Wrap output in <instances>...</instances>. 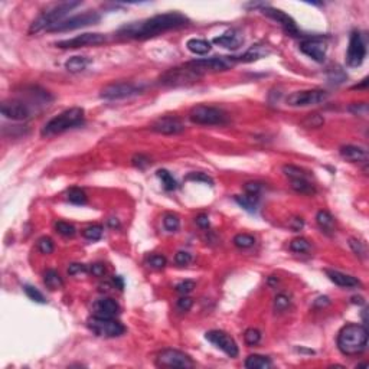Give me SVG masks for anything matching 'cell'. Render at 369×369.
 Segmentation results:
<instances>
[{"instance_id":"cell-1","label":"cell","mask_w":369,"mask_h":369,"mask_svg":"<svg viewBox=\"0 0 369 369\" xmlns=\"http://www.w3.org/2000/svg\"><path fill=\"white\" fill-rule=\"evenodd\" d=\"M189 25V19L179 12L156 15L138 22H131L122 26L117 35L125 39H149L172 29H181Z\"/></svg>"},{"instance_id":"cell-2","label":"cell","mask_w":369,"mask_h":369,"mask_svg":"<svg viewBox=\"0 0 369 369\" xmlns=\"http://www.w3.org/2000/svg\"><path fill=\"white\" fill-rule=\"evenodd\" d=\"M368 345V330L362 324L351 323L340 329L338 335V348L346 356L361 355Z\"/></svg>"},{"instance_id":"cell-3","label":"cell","mask_w":369,"mask_h":369,"mask_svg":"<svg viewBox=\"0 0 369 369\" xmlns=\"http://www.w3.org/2000/svg\"><path fill=\"white\" fill-rule=\"evenodd\" d=\"M81 1H62V3H58L49 9H46L45 12H42L31 25L29 28V33H38L44 29H49L52 28L54 25L60 23L63 20V16L71 12L74 7L79 6Z\"/></svg>"},{"instance_id":"cell-4","label":"cell","mask_w":369,"mask_h":369,"mask_svg":"<svg viewBox=\"0 0 369 369\" xmlns=\"http://www.w3.org/2000/svg\"><path fill=\"white\" fill-rule=\"evenodd\" d=\"M84 122V110L79 107H74L69 110H65L60 116L51 119L48 123L44 125L41 134L42 136H55V134H61L63 131L77 127Z\"/></svg>"},{"instance_id":"cell-5","label":"cell","mask_w":369,"mask_h":369,"mask_svg":"<svg viewBox=\"0 0 369 369\" xmlns=\"http://www.w3.org/2000/svg\"><path fill=\"white\" fill-rule=\"evenodd\" d=\"M238 62L237 57H214V58H203V60H195V61L184 63L189 69H192L199 77L208 74V72H222L230 69L231 66Z\"/></svg>"},{"instance_id":"cell-6","label":"cell","mask_w":369,"mask_h":369,"mask_svg":"<svg viewBox=\"0 0 369 369\" xmlns=\"http://www.w3.org/2000/svg\"><path fill=\"white\" fill-rule=\"evenodd\" d=\"M87 324L92 333L101 338H119L125 332V327L114 317L92 316L87 320Z\"/></svg>"},{"instance_id":"cell-7","label":"cell","mask_w":369,"mask_h":369,"mask_svg":"<svg viewBox=\"0 0 369 369\" xmlns=\"http://www.w3.org/2000/svg\"><path fill=\"white\" fill-rule=\"evenodd\" d=\"M189 120L195 124L203 125H218L227 123V113L218 107L211 106H196L189 113Z\"/></svg>"},{"instance_id":"cell-8","label":"cell","mask_w":369,"mask_h":369,"mask_svg":"<svg viewBox=\"0 0 369 369\" xmlns=\"http://www.w3.org/2000/svg\"><path fill=\"white\" fill-rule=\"evenodd\" d=\"M100 15L97 12H85L81 15H75L69 19H63L62 22L54 25L52 28L48 29V32H68V31H74V29H79V28H85L90 25H95L97 22H100Z\"/></svg>"},{"instance_id":"cell-9","label":"cell","mask_w":369,"mask_h":369,"mask_svg":"<svg viewBox=\"0 0 369 369\" xmlns=\"http://www.w3.org/2000/svg\"><path fill=\"white\" fill-rule=\"evenodd\" d=\"M156 365L162 368H193L195 362L189 355L178 349H165L156 358Z\"/></svg>"},{"instance_id":"cell-10","label":"cell","mask_w":369,"mask_h":369,"mask_svg":"<svg viewBox=\"0 0 369 369\" xmlns=\"http://www.w3.org/2000/svg\"><path fill=\"white\" fill-rule=\"evenodd\" d=\"M327 92L323 90H305V91H296L287 97V104L292 107H308V106H317L326 101Z\"/></svg>"},{"instance_id":"cell-11","label":"cell","mask_w":369,"mask_h":369,"mask_svg":"<svg viewBox=\"0 0 369 369\" xmlns=\"http://www.w3.org/2000/svg\"><path fill=\"white\" fill-rule=\"evenodd\" d=\"M141 88L138 85H134L131 82H113L106 85L101 90V98L103 100H123V98H128L133 97L136 94H140Z\"/></svg>"},{"instance_id":"cell-12","label":"cell","mask_w":369,"mask_h":369,"mask_svg":"<svg viewBox=\"0 0 369 369\" xmlns=\"http://www.w3.org/2000/svg\"><path fill=\"white\" fill-rule=\"evenodd\" d=\"M106 41H107V38L103 33H97V32L90 33L88 32V33H82V35H78L71 39L60 41L55 44V46L61 48V49H77V48H84V46H98V45L104 44Z\"/></svg>"},{"instance_id":"cell-13","label":"cell","mask_w":369,"mask_h":369,"mask_svg":"<svg viewBox=\"0 0 369 369\" xmlns=\"http://www.w3.org/2000/svg\"><path fill=\"white\" fill-rule=\"evenodd\" d=\"M367 57V45L365 41L362 38V35L355 31L351 33L349 38V46H348V52H346V63L352 68H356L359 65H362V62Z\"/></svg>"},{"instance_id":"cell-14","label":"cell","mask_w":369,"mask_h":369,"mask_svg":"<svg viewBox=\"0 0 369 369\" xmlns=\"http://www.w3.org/2000/svg\"><path fill=\"white\" fill-rule=\"evenodd\" d=\"M206 340H209L215 348H218L219 351H222L224 354H227L230 358H235L238 356V346L235 343V340L225 332L222 330H211L205 335Z\"/></svg>"},{"instance_id":"cell-15","label":"cell","mask_w":369,"mask_h":369,"mask_svg":"<svg viewBox=\"0 0 369 369\" xmlns=\"http://www.w3.org/2000/svg\"><path fill=\"white\" fill-rule=\"evenodd\" d=\"M261 12H262V15H265V16L271 17L273 20H276L277 23H280L281 28L290 36H299L300 35V31H299L294 19L292 16H289L286 12H283L280 9H276V7H271V6H267V4L261 6Z\"/></svg>"},{"instance_id":"cell-16","label":"cell","mask_w":369,"mask_h":369,"mask_svg":"<svg viewBox=\"0 0 369 369\" xmlns=\"http://www.w3.org/2000/svg\"><path fill=\"white\" fill-rule=\"evenodd\" d=\"M0 111L6 119L15 120V122H23L31 117V108L22 100L4 101L0 107Z\"/></svg>"},{"instance_id":"cell-17","label":"cell","mask_w":369,"mask_h":369,"mask_svg":"<svg viewBox=\"0 0 369 369\" xmlns=\"http://www.w3.org/2000/svg\"><path fill=\"white\" fill-rule=\"evenodd\" d=\"M300 51L305 55H308V58H311L313 61L322 63V62H324V60H326L327 45L320 38H308V39H305L300 44Z\"/></svg>"},{"instance_id":"cell-18","label":"cell","mask_w":369,"mask_h":369,"mask_svg":"<svg viewBox=\"0 0 369 369\" xmlns=\"http://www.w3.org/2000/svg\"><path fill=\"white\" fill-rule=\"evenodd\" d=\"M198 78H200V77L184 65V68H173V69L168 71L160 78V81H162V84H166V85H184V84H187V81L193 82Z\"/></svg>"},{"instance_id":"cell-19","label":"cell","mask_w":369,"mask_h":369,"mask_svg":"<svg viewBox=\"0 0 369 369\" xmlns=\"http://www.w3.org/2000/svg\"><path fill=\"white\" fill-rule=\"evenodd\" d=\"M152 130L159 133V134H166V136H172V134H179L184 130V123L181 122V119L173 117V116H168V117H162L159 120H156L152 124Z\"/></svg>"},{"instance_id":"cell-20","label":"cell","mask_w":369,"mask_h":369,"mask_svg":"<svg viewBox=\"0 0 369 369\" xmlns=\"http://www.w3.org/2000/svg\"><path fill=\"white\" fill-rule=\"evenodd\" d=\"M212 42L215 45H219V46L227 48V49H238L244 44V36L241 35L240 31L231 29V31L225 32L224 35H219V36L214 38Z\"/></svg>"},{"instance_id":"cell-21","label":"cell","mask_w":369,"mask_h":369,"mask_svg":"<svg viewBox=\"0 0 369 369\" xmlns=\"http://www.w3.org/2000/svg\"><path fill=\"white\" fill-rule=\"evenodd\" d=\"M120 313V306L113 299H100L94 303V316L114 317Z\"/></svg>"},{"instance_id":"cell-22","label":"cell","mask_w":369,"mask_h":369,"mask_svg":"<svg viewBox=\"0 0 369 369\" xmlns=\"http://www.w3.org/2000/svg\"><path fill=\"white\" fill-rule=\"evenodd\" d=\"M324 273L327 274L329 280L333 281L339 287L354 289V287H359L361 286V281L358 278L349 276V274H345V273H340V271H336V270H324Z\"/></svg>"},{"instance_id":"cell-23","label":"cell","mask_w":369,"mask_h":369,"mask_svg":"<svg viewBox=\"0 0 369 369\" xmlns=\"http://www.w3.org/2000/svg\"><path fill=\"white\" fill-rule=\"evenodd\" d=\"M340 156L352 163H367L368 162V152L358 146H343L340 147Z\"/></svg>"},{"instance_id":"cell-24","label":"cell","mask_w":369,"mask_h":369,"mask_svg":"<svg viewBox=\"0 0 369 369\" xmlns=\"http://www.w3.org/2000/svg\"><path fill=\"white\" fill-rule=\"evenodd\" d=\"M316 222L317 225L320 227V230L329 235L333 234L335 231V219L333 216L327 212V211H319L317 215H316Z\"/></svg>"},{"instance_id":"cell-25","label":"cell","mask_w":369,"mask_h":369,"mask_svg":"<svg viewBox=\"0 0 369 369\" xmlns=\"http://www.w3.org/2000/svg\"><path fill=\"white\" fill-rule=\"evenodd\" d=\"M268 54H270V51L264 45H254V46H251L246 51L243 57H240L237 60L241 62H254L257 61V60H261V58L267 57Z\"/></svg>"},{"instance_id":"cell-26","label":"cell","mask_w":369,"mask_h":369,"mask_svg":"<svg viewBox=\"0 0 369 369\" xmlns=\"http://www.w3.org/2000/svg\"><path fill=\"white\" fill-rule=\"evenodd\" d=\"M186 48L195 54V55H205L211 51V42L209 41H205V39H189L186 42Z\"/></svg>"},{"instance_id":"cell-27","label":"cell","mask_w":369,"mask_h":369,"mask_svg":"<svg viewBox=\"0 0 369 369\" xmlns=\"http://www.w3.org/2000/svg\"><path fill=\"white\" fill-rule=\"evenodd\" d=\"M246 368L248 369H268L271 368V359L262 355H249L246 359Z\"/></svg>"},{"instance_id":"cell-28","label":"cell","mask_w":369,"mask_h":369,"mask_svg":"<svg viewBox=\"0 0 369 369\" xmlns=\"http://www.w3.org/2000/svg\"><path fill=\"white\" fill-rule=\"evenodd\" d=\"M258 200H260V196L258 195H249V193H246L243 196L237 195L235 196V202L244 208L248 212H255L257 209V205H258Z\"/></svg>"},{"instance_id":"cell-29","label":"cell","mask_w":369,"mask_h":369,"mask_svg":"<svg viewBox=\"0 0 369 369\" xmlns=\"http://www.w3.org/2000/svg\"><path fill=\"white\" fill-rule=\"evenodd\" d=\"M44 281H45V284H46V287H48L49 290H58V289H61L62 286H63L62 277L58 274V271H55V270H48V271H45V274H44Z\"/></svg>"},{"instance_id":"cell-30","label":"cell","mask_w":369,"mask_h":369,"mask_svg":"<svg viewBox=\"0 0 369 369\" xmlns=\"http://www.w3.org/2000/svg\"><path fill=\"white\" fill-rule=\"evenodd\" d=\"M90 60L85 58V57H72L69 58L68 61L65 62V68L69 71V72H81L84 71L88 65H90Z\"/></svg>"},{"instance_id":"cell-31","label":"cell","mask_w":369,"mask_h":369,"mask_svg":"<svg viewBox=\"0 0 369 369\" xmlns=\"http://www.w3.org/2000/svg\"><path fill=\"white\" fill-rule=\"evenodd\" d=\"M66 199L74 203V205H85L87 200H88V196L87 193L79 189V187H71L68 192H66Z\"/></svg>"},{"instance_id":"cell-32","label":"cell","mask_w":369,"mask_h":369,"mask_svg":"<svg viewBox=\"0 0 369 369\" xmlns=\"http://www.w3.org/2000/svg\"><path fill=\"white\" fill-rule=\"evenodd\" d=\"M157 178L162 181V184L165 187V190H175L178 187V182L175 181V178L172 176L170 172H168L166 169H159L156 172Z\"/></svg>"},{"instance_id":"cell-33","label":"cell","mask_w":369,"mask_h":369,"mask_svg":"<svg viewBox=\"0 0 369 369\" xmlns=\"http://www.w3.org/2000/svg\"><path fill=\"white\" fill-rule=\"evenodd\" d=\"M292 187L302 195H313L316 190L313 187V184L308 182V179H293L292 181Z\"/></svg>"},{"instance_id":"cell-34","label":"cell","mask_w":369,"mask_h":369,"mask_svg":"<svg viewBox=\"0 0 369 369\" xmlns=\"http://www.w3.org/2000/svg\"><path fill=\"white\" fill-rule=\"evenodd\" d=\"M283 172L287 178H290L292 181L293 179H308V172L297 168V166H293V165H286L283 166Z\"/></svg>"},{"instance_id":"cell-35","label":"cell","mask_w":369,"mask_h":369,"mask_svg":"<svg viewBox=\"0 0 369 369\" xmlns=\"http://www.w3.org/2000/svg\"><path fill=\"white\" fill-rule=\"evenodd\" d=\"M163 227H165V230L169 231V232L178 231L179 227H181V219H179V216L175 215V214H166L165 218H163Z\"/></svg>"},{"instance_id":"cell-36","label":"cell","mask_w":369,"mask_h":369,"mask_svg":"<svg viewBox=\"0 0 369 369\" xmlns=\"http://www.w3.org/2000/svg\"><path fill=\"white\" fill-rule=\"evenodd\" d=\"M23 290H25V293H26V296L32 300V302H35V303H39V305H45L46 303V299H45V296L36 289V287H33V286H29V284H26L25 287H23Z\"/></svg>"},{"instance_id":"cell-37","label":"cell","mask_w":369,"mask_h":369,"mask_svg":"<svg viewBox=\"0 0 369 369\" xmlns=\"http://www.w3.org/2000/svg\"><path fill=\"white\" fill-rule=\"evenodd\" d=\"M55 230L57 232L62 235V237H66V238H72L75 234H77V230L72 224L69 222H63V221H58L55 224Z\"/></svg>"},{"instance_id":"cell-38","label":"cell","mask_w":369,"mask_h":369,"mask_svg":"<svg viewBox=\"0 0 369 369\" xmlns=\"http://www.w3.org/2000/svg\"><path fill=\"white\" fill-rule=\"evenodd\" d=\"M82 235H84V238H87L90 241H98L103 237V227L101 225H91L82 231Z\"/></svg>"},{"instance_id":"cell-39","label":"cell","mask_w":369,"mask_h":369,"mask_svg":"<svg viewBox=\"0 0 369 369\" xmlns=\"http://www.w3.org/2000/svg\"><path fill=\"white\" fill-rule=\"evenodd\" d=\"M254 244H255V238L249 234H238V235L234 237V246H238V248L246 249V248L252 246Z\"/></svg>"},{"instance_id":"cell-40","label":"cell","mask_w":369,"mask_h":369,"mask_svg":"<svg viewBox=\"0 0 369 369\" xmlns=\"http://www.w3.org/2000/svg\"><path fill=\"white\" fill-rule=\"evenodd\" d=\"M244 340L248 346H255L261 342V332L251 327V329H246V333H244Z\"/></svg>"},{"instance_id":"cell-41","label":"cell","mask_w":369,"mask_h":369,"mask_svg":"<svg viewBox=\"0 0 369 369\" xmlns=\"http://www.w3.org/2000/svg\"><path fill=\"white\" fill-rule=\"evenodd\" d=\"M290 249L294 251V252H299V254L308 252V249H310V243H308V240L303 238V237L294 238V240L290 243Z\"/></svg>"},{"instance_id":"cell-42","label":"cell","mask_w":369,"mask_h":369,"mask_svg":"<svg viewBox=\"0 0 369 369\" xmlns=\"http://www.w3.org/2000/svg\"><path fill=\"white\" fill-rule=\"evenodd\" d=\"M292 305V300H290V297L286 294V293H280V294H277L276 296V299H274V310L276 311H284V310H287L289 306Z\"/></svg>"},{"instance_id":"cell-43","label":"cell","mask_w":369,"mask_h":369,"mask_svg":"<svg viewBox=\"0 0 369 369\" xmlns=\"http://www.w3.org/2000/svg\"><path fill=\"white\" fill-rule=\"evenodd\" d=\"M54 241H52V238H49V237H42V238H39V241H38V249L42 252V254H52L54 252Z\"/></svg>"},{"instance_id":"cell-44","label":"cell","mask_w":369,"mask_h":369,"mask_svg":"<svg viewBox=\"0 0 369 369\" xmlns=\"http://www.w3.org/2000/svg\"><path fill=\"white\" fill-rule=\"evenodd\" d=\"M349 246H351L352 251H354L356 255H359L361 258H365V255H367V246H365L362 241H358V240H355V238H351V240H349Z\"/></svg>"},{"instance_id":"cell-45","label":"cell","mask_w":369,"mask_h":369,"mask_svg":"<svg viewBox=\"0 0 369 369\" xmlns=\"http://www.w3.org/2000/svg\"><path fill=\"white\" fill-rule=\"evenodd\" d=\"M324 123V119L319 114H311L308 116V119L303 120V125L305 127H308V128H316V127H320L322 124Z\"/></svg>"},{"instance_id":"cell-46","label":"cell","mask_w":369,"mask_h":369,"mask_svg":"<svg viewBox=\"0 0 369 369\" xmlns=\"http://www.w3.org/2000/svg\"><path fill=\"white\" fill-rule=\"evenodd\" d=\"M131 162H133V165H134L136 168H138V169H146V168L150 165V159H149L146 154H141V153L134 154L133 159H131Z\"/></svg>"},{"instance_id":"cell-47","label":"cell","mask_w":369,"mask_h":369,"mask_svg":"<svg viewBox=\"0 0 369 369\" xmlns=\"http://www.w3.org/2000/svg\"><path fill=\"white\" fill-rule=\"evenodd\" d=\"M176 292L178 293H181L182 296H186V294H189L193 289H195V281H192V280H184V281H181L179 284H176Z\"/></svg>"},{"instance_id":"cell-48","label":"cell","mask_w":369,"mask_h":369,"mask_svg":"<svg viewBox=\"0 0 369 369\" xmlns=\"http://www.w3.org/2000/svg\"><path fill=\"white\" fill-rule=\"evenodd\" d=\"M166 258L163 257V255H152L150 258H149V265L152 267V268H156V270H162V268H165V265H166Z\"/></svg>"},{"instance_id":"cell-49","label":"cell","mask_w":369,"mask_h":369,"mask_svg":"<svg viewBox=\"0 0 369 369\" xmlns=\"http://www.w3.org/2000/svg\"><path fill=\"white\" fill-rule=\"evenodd\" d=\"M186 181H193V182H203V184H214V181L208 176V175H205V173H189L187 176H186Z\"/></svg>"},{"instance_id":"cell-50","label":"cell","mask_w":369,"mask_h":369,"mask_svg":"<svg viewBox=\"0 0 369 369\" xmlns=\"http://www.w3.org/2000/svg\"><path fill=\"white\" fill-rule=\"evenodd\" d=\"M190 261H192V255H190L189 252H186V251H179V252H176V255H175V262H176L178 265H181V267L190 264Z\"/></svg>"},{"instance_id":"cell-51","label":"cell","mask_w":369,"mask_h":369,"mask_svg":"<svg viewBox=\"0 0 369 369\" xmlns=\"http://www.w3.org/2000/svg\"><path fill=\"white\" fill-rule=\"evenodd\" d=\"M349 111H352L354 114L356 116H367L368 114V106L365 103H356V104H352L349 107Z\"/></svg>"},{"instance_id":"cell-52","label":"cell","mask_w":369,"mask_h":369,"mask_svg":"<svg viewBox=\"0 0 369 369\" xmlns=\"http://www.w3.org/2000/svg\"><path fill=\"white\" fill-rule=\"evenodd\" d=\"M88 268L85 264H79V262H72L69 267H68V274L69 276H77L79 273H87Z\"/></svg>"},{"instance_id":"cell-53","label":"cell","mask_w":369,"mask_h":369,"mask_svg":"<svg viewBox=\"0 0 369 369\" xmlns=\"http://www.w3.org/2000/svg\"><path fill=\"white\" fill-rule=\"evenodd\" d=\"M90 273L95 277H103L106 274V265L103 262H95V264H91L90 267Z\"/></svg>"},{"instance_id":"cell-54","label":"cell","mask_w":369,"mask_h":369,"mask_svg":"<svg viewBox=\"0 0 369 369\" xmlns=\"http://www.w3.org/2000/svg\"><path fill=\"white\" fill-rule=\"evenodd\" d=\"M262 186L258 182H248V184H244V190L246 193H249V195H260Z\"/></svg>"},{"instance_id":"cell-55","label":"cell","mask_w":369,"mask_h":369,"mask_svg":"<svg viewBox=\"0 0 369 369\" xmlns=\"http://www.w3.org/2000/svg\"><path fill=\"white\" fill-rule=\"evenodd\" d=\"M193 306V300L190 299V297H181L179 300H178V308L181 310V311H187V310H190V308Z\"/></svg>"},{"instance_id":"cell-56","label":"cell","mask_w":369,"mask_h":369,"mask_svg":"<svg viewBox=\"0 0 369 369\" xmlns=\"http://www.w3.org/2000/svg\"><path fill=\"white\" fill-rule=\"evenodd\" d=\"M289 227H290L293 231H300V230L305 227V221H303V218H299V216H296V218L290 219V222H289Z\"/></svg>"},{"instance_id":"cell-57","label":"cell","mask_w":369,"mask_h":369,"mask_svg":"<svg viewBox=\"0 0 369 369\" xmlns=\"http://www.w3.org/2000/svg\"><path fill=\"white\" fill-rule=\"evenodd\" d=\"M195 221H196V224H198L200 228H203V230H208V228H209V218H208V215L202 214V215L196 216Z\"/></svg>"},{"instance_id":"cell-58","label":"cell","mask_w":369,"mask_h":369,"mask_svg":"<svg viewBox=\"0 0 369 369\" xmlns=\"http://www.w3.org/2000/svg\"><path fill=\"white\" fill-rule=\"evenodd\" d=\"M113 284H114L117 289H120V290H123L124 289V281L120 276H114V277H113Z\"/></svg>"},{"instance_id":"cell-59","label":"cell","mask_w":369,"mask_h":369,"mask_svg":"<svg viewBox=\"0 0 369 369\" xmlns=\"http://www.w3.org/2000/svg\"><path fill=\"white\" fill-rule=\"evenodd\" d=\"M327 305H330V300H329V297H320V299H317L316 300V303H314V306H327Z\"/></svg>"},{"instance_id":"cell-60","label":"cell","mask_w":369,"mask_h":369,"mask_svg":"<svg viewBox=\"0 0 369 369\" xmlns=\"http://www.w3.org/2000/svg\"><path fill=\"white\" fill-rule=\"evenodd\" d=\"M107 224H108L111 228H120V222H119L117 218H110V219L107 221Z\"/></svg>"},{"instance_id":"cell-61","label":"cell","mask_w":369,"mask_h":369,"mask_svg":"<svg viewBox=\"0 0 369 369\" xmlns=\"http://www.w3.org/2000/svg\"><path fill=\"white\" fill-rule=\"evenodd\" d=\"M352 302H354V303H359V305H364V299H362L361 296H355V297H352Z\"/></svg>"},{"instance_id":"cell-62","label":"cell","mask_w":369,"mask_h":369,"mask_svg":"<svg viewBox=\"0 0 369 369\" xmlns=\"http://www.w3.org/2000/svg\"><path fill=\"white\" fill-rule=\"evenodd\" d=\"M367 84H368V79L365 78V79H364V82H362V84H359V85H355V87H354V90H359V88H364V87H367Z\"/></svg>"}]
</instances>
